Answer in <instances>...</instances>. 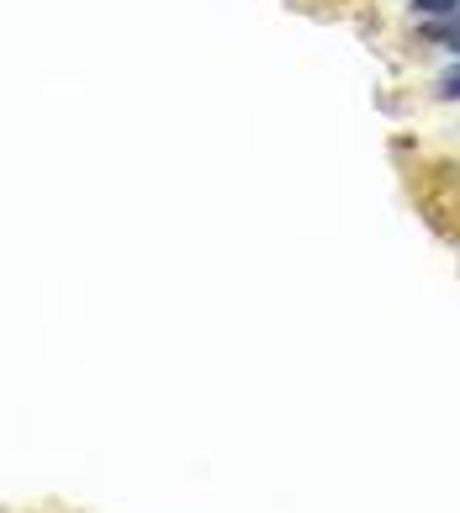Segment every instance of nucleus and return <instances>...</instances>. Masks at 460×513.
I'll list each match as a JSON object with an SVG mask.
<instances>
[{
  "label": "nucleus",
  "mask_w": 460,
  "mask_h": 513,
  "mask_svg": "<svg viewBox=\"0 0 460 513\" xmlns=\"http://www.w3.org/2000/svg\"><path fill=\"white\" fill-rule=\"evenodd\" d=\"M434 96H439V101H460V64H455V69H445V75H439Z\"/></svg>",
  "instance_id": "f257e3e1"
},
{
  "label": "nucleus",
  "mask_w": 460,
  "mask_h": 513,
  "mask_svg": "<svg viewBox=\"0 0 460 513\" xmlns=\"http://www.w3.org/2000/svg\"><path fill=\"white\" fill-rule=\"evenodd\" d=\"M445 48H450V53H455V59H460V27H455V32H450V38H445Z\"/></svg>",
  "instance_id": "7ed1b4c3"
},
{
  "label": "nucleus",
  "mask_w": 460,
  "mask_h": 513,
  "mask_svg": "<svg viewBox=\"0 0 460 513\" xmlns=\"http://www.w3.org/2000/svg\"><path fill=\"white\" fill-rule=\"evenodd\" d=\"M413 11L418 16H455L460 0H413Z\"/></svg>",
  "instance_id": "f03ea898"
}]
</instances>
